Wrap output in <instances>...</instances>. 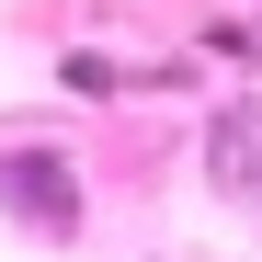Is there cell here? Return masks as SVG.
Returning a JSON list of instances; mask_svg holds the SVG:
<instances>
[{"label": "cell", "mask_w": 262, "mask_h": 262, "mask_svg": "<svg viewBox=\"0 0 262 262\" xmlns=\"http://www.w3.org/2000/svg\"><path fill=\"white\" fill-rule=\"evenodd\" d=\"M0 216H12L23 239H80V171L57 148H0Z\"/></svg>", "instance_id": "cell-1"}, {"label": "cell", "mask_w": 262, "mask_h": 262, "mask_svg": "<svg viewBox=\"0 0 262 262\" xmlns=\"http://www.w3.org/2000/svg\"><path fill=\"white\" fill-rule=\"evenodd\" d=\"M205 171H216V194L262 205V103H228V114H216V137H205Z\"/></svg>", "instance_id": "cell-2"}]
</instances>
